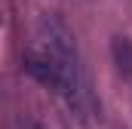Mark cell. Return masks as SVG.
I'll use <instances>...</instances> for the list:
<instances>
[{"label": "cell", "instance_id": "6da1fadb", "mask_svg": "<svg viewBox=\"0 0 132 129\" xmlns=\"http://www.w3.org/2000/svg\"><path fill=\"white\" fill-rule=\"evenodd\" d=\"M37 46L49 55L59 74V95L68 101V108L83 117L86 114V86H83V68L77 55V43L65 25L55 15H40L37 19Z\"/></svg>", "mask_w": 132, "mask_h": 129}, {"label": "cell", "instance_id": "7a4b0ae2", "mask_svg": "<svg viewBox=\"0 0 132 129\" xmlns=\"http://www.w3.org/2000/svg\"><path fill=\"white\" fill-rule=\"evenodd\" d=\"M114 55H117V62H120V71L132 74V46L126 43V37H117V40H114Z\"/></svg>", "mask_w": 132, "mask_h": 129}]
</instances>
